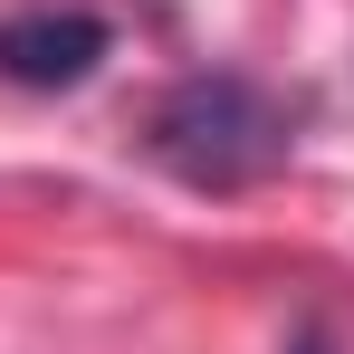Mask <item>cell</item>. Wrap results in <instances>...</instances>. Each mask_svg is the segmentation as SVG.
<instances>
[{
  "mask_svg": "<svg viewBox=\"0 0 354 354\" xmlns=\"http://www.w3.org/2000/svg\"><path fill=\"white\" fill-rule=\"evenodd\" d=\"M106 48H115V29L96 10H19V19H0V77L10 86H39V96L86 86Z\"/></svg>",
  "mask_w": 354,
  "mask_h": 354,
  "instance_id": "2",
  "label": "cell"
},
{
  "mask_svg": "<svg viewBox=\"0 0 354 354\" xmlns=\"http://www.w3.org/2000/svg\"><path fill=\"white\" fill-rule=\"evenodd\" d=\"M297 354H326V335H297Z\"/></svg>",
  "mask_w": 354,
  "mask_h": 354,
  "instance_id": "3",
  "label": "cell"
},
{
  "mask_svg": "<svg viewBox=\"0 0 354 354\" xmlns=\"http://www.w3.org/2000/svg\"><path fill=\"white\" fill-rule=\"evenodd\" d=\"M144 153L173 182H192V192H249V182H268L297 153V115L268 86H249V77L221 67V77H182L173 96L153 106Z\"/></svg>",
  "mask_w": 354,
  "mask_h": 354,
  "instance_id": "1",
  "label": "cell"
}]
</instances>
